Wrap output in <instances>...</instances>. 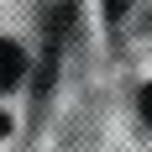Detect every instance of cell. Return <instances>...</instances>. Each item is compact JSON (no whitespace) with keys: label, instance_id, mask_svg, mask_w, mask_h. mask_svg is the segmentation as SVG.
<instances>
[{"label":"cell","instance_id":"2","mask_svg":"<svg viewBox=\"0 0 152 152\" xmlns=\"http://www.w3.org/2000/svg\"><path fill=\"white\" fill-rule=\"evenodd\" d=\"M26 74V53L11 42V37H0V89H16Z\"/></svg>","mask_w":152,"mask_h":152},{"label":"cell","instance_id":"3","mask_svg":"<svg viewBox=\"0 0 152 152\" xmlns=\"http://www.w3.org/2000/svg\"><path fill=\"white\" fill-rule=\"evenodd\" d=\"M126 5H131V0H105V16H110V21H121V16H126Z\"/></svg>","mask_w":152,"mask_h":152},{"label":"cell","instance_id":"4","mask_svg":"<svg viewBox=\"0 0 152 152\" xmlns=\"http://www.w3.org/2000/svg\"><path fill=\"white\" fill-rule=\"evenodd\" d=\"M142 115H147V126H152V84L142 89Z\"/></svg>","mask_w":152,"mask_h":152},{"label":"cell","instance_id":"1","mask_svg":"<svg viewBox=\"0 0 152 152\" xmlns=\"http://www.w3.org/2000/svg\"><path fill=\"white\" fill-rule=\"evenodd\" d=\"M42 26H47V63H53L63 31L74 26V0H42Z\"/></svg>","mask_w":152,"mask_h":152},{"label":"cell","instance_id":"5","mask_svg":"<svg viewBox=\"0 0 152 152\" xmlns=\"http://www.w3.org/2000/svg\"><path fill=\"white\" fill-rule=\"evenodd\" d=\"M5 131H11V121H5V115H0V137H5Z\"/></svg>","mask_w":152,"mask_h":152}]
</instances>
